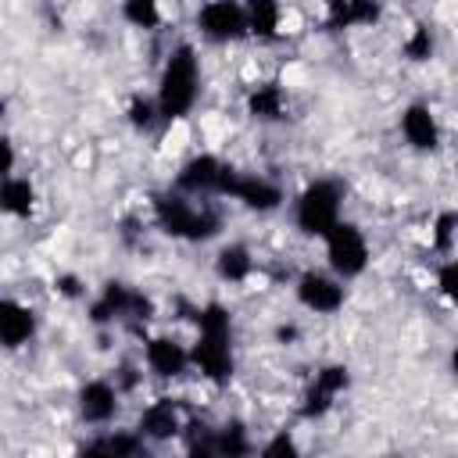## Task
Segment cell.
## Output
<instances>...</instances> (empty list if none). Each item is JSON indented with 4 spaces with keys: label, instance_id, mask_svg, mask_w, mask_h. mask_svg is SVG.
Wrapping results in <instances>:
<instances>
[{
    "label": "cell",
    "instance_id": "44dd1931",
    "mask_svg": "<svg viewBox=\"0 0 458 458\" xmlns=\"http://www.w3.org/2000/svg\"><path fill=\"white\" fill-rule=\"evenodd\" d=\"M254 272V254L247 243H225L215 254V276L222 283H247Z\"/></svg>",
    "mask_w": 458,
    "mask_h": 458
},
{
    "label": "cell",
    "instance_id": "e0dca14e",
    "mask_svg": "<svg viewBox=\"0 0 458 458\" xmlns=\"http://www.w3.org/2000/svg\"><path fill=\"white\" fill-rule=\"evenodd\" d=\"M233 200H240L247 211H276L286 197H283V186L265 179V175H250V172H240L236 186H233Z\"/></svg>",
    "mask_w": 458,
    "mask_h": 458
},
{
    "label": "cell",
    "instance_id": "277c9868",
    "mask_svg": "<svg viewBox=\"0 0 458 458\" xmlns=\"http://www.w3.org/2000/svg\"><path fill=\"white\" fill-rule=\"evenodd\" d=\"M344 218V186L336 179H311L293 197V225L304 236H326Z\"/></svg>",
    "mask_w": 458,
    "mask_h": 458
},
{
    "label": "cell",
    "instance_id": "83f0119b",
    "mask_svg": "<svg viewBox=\"0 0 458 458\" xmlns=\"http://www.w3.org/2000/svg\"><path fill=\"white\" fill-rule=\"evenodd\" d=\"M437 290L447 304L458 308V258H447L440 268H437Z\"/></svg>",
    "mask_w": 458,
    "mask_h": 458
},
{
    "label": "cell",
    "instance_id": "52a82bcc",
    "mask_svg": "<svg viewBox=\"0 0 458 458\" xmlns=\"http://www.w3.org/2000/svg\"><path fill=\"white\" fill-rule=\"evenodd\" d=\"M150 315H154L150 297L140 293V290H132L129 283H118V279L104 283L100 293H97V301L89 304V318L97 326H107V322H132V326H140Z\"/></svg>",
    "mask_w": 458,
    "mask_h": 458
},
{
    "label": "cell",
    "instance_id": "4316f807",
    "mask_svg": "<svg viewBox=\"0 0 458 458\" xmlns=\"http://www.w3.org/2000/svg\"><path fill=\"white\" fill-rule=\"evenodd\" d=\"M454 236H458V211H440L433 218V229H429V247L437 254H451Z\"/></svg>",
    "mask_w": 458,
    "mask_h": 458
},
{
    "label": "cell",
    "instance_id": "ba28073f",
    "mask_svg": "<svg viewBox=\"0 0 458 458\" xmlns=\"http://www.w3.org/2000/svg\"><path fill=\"white\" fill-rule=\"evenodd\" d=\"M197 29L211 43H236V39L250 36L243 0H208V4H200Z\"/></svg>",
    "mask_w": 458,
    "mask_h": 458
},
{
    "label": "cell",
    "instance_id": "cb8c5ba5",
    "mask_svg": "<svg viewBox=\"0 0 458 458\" xmlns=\"http://www.w3.org/2000/svg\"><path fill=\"white\" fill-rule=\"evenodd\" d=\"M125 114H129V125H132L136 132H150L157 122H165V118H161V107H157V97H143V93H136V97L129 100Z\"/></svg>",
    "mask_w": 458,
    "mask_h": 458
},
{
    "label": "cell",
    "instance_id": "30bf717a",
    "mask_svg": "<svg viewBox=\"0 0 458 458\" xmlns=\"http://www.w3.org/2000/svg\"><path fill=\"white\" fill-rule=\"evenodd\" d=\"M347 386H351V369L347 365H340V361L322 365L315 372V379L308 383L304 397H301V419H322Z\"/></svg>",
    "mask_w": 458,
    "mask_h": 458
},
{
    "label": "cell",
    "instance_id": "d6986e66",
    "mask_svg": "<svg viewBox=\"0 0 458 458\" xmlns=\"http://www.w3.org/2000/svg\"><path fill=\"white\" fill-rule=\"evenodd\" d=\"M243 11H247V29L254 39H261V43L279 39V25H283L279 0H243Z\"/></svg>",
    "mask_w": 458,
    "mask_h": 458
},
{
    "label": "cell",
    "instance_id": "3957f363",
    "mask_svg": "<svg viewBox=\"0 0 458 458\" xmlns=\"http://www.w3.org/2000/svg\"><path fill=\"white\" fill-rule=\"evenodd\" d=\"M154 97H157V107H161L165 122H182V118L193 114V107L200 100V57L190 43H179L165 57Z\"/></svg>",
    "mask_w": 458,
    "mask_h": 458
},
{
    "label": "cell",
    "instance_id": "7a4b0ae2",
    "mask_svg": "<svg viewBox=\"0 0 458 458\" xmlns=\"http://www.w3.org/2000/svg\"><path fill=\"white\" fill-rule=\"evenodd\" d=\"M154 222L172 240L204 243V240L218 236L222 211L215 208V197H193V193H182L172 186L154 197Z\"/></svg>",
    "mask_w": 458,
    "mask_h": 458
},
{
    "label": "cell",
    "instance_id": "484cf974",
    "mask_svg": "<svg viewBox=\"0 0 458 458\" xmlns=\"http://www.w3.org/2000/svg\"><path fill=\"white\" fill-rule=\"evenodd\" d=\"M433 29L429 25H411V32L404 36V43H401V54L408 57V61H415V64H422V61H429L433 57Z\"/></svg>",
    "mask_w": 458,
    "mask_h": 458
},
{
    "label": "cell",
    "instance_id": "f1b7e54d",
    "mask_svg": "<svg viewBox=\"0 0 458 458\" xmlns=\"http://www.w3.org/2000/svg\"><path fill=\"white\" fill-rule=\"evenodd\" d=\"M261 454H265V458H293V454H297V440L283 429V433H276V437L261 447Z\"/></svg>",
    "mask_w": 458,
    "mask_h": 458
},
{
    "label": "cell",
    "instance_id": "8fae6325",
    "mask_svg": "<svg viewBox=\"0 0 458 458\" xmlns=\"http://www.w3.org/2000/svg\"><path fill=\"white\" fill-rule=\"evenodd\" d=\"M143 361L157 379H179L193 369V351H190V344H182L168 333H157V336H147Z\"/></svg>",
    "mask_w": 458,
    "mask_h": 458
},
{
    "label": "cell",
    "instance_id": "4dcf8cb0",
    "mask_svg": "<svg viewBox=\"0 0 458 458\" xmlns=\"http://www.w3.org/2000/svg\"><path fill=\"white\" fill-rule=\"evenodd\" d=\"M451 372H454V379H458V344H454V351H451Z\"/></svg>",
    "mask_w": 458,
    "mask_h": 458
},
{
    "label": "cell",
    "instance_id": "7402d4cb",
    "mask_svg": "<svg viewBox=\"0 0 458 458\" xmlns=\"http://www.w3.org/2000/svg\"><path fill=\"white\" fill-rule=\"evenodd\" d=\"M143 451H147V440L140 433H104V437L82 444V454H107V458H132Z\"/></svg>",
    "mask_w": 458,
    "mask_h": 458
},
{
    "label": "cell",
    "instance_id": "ac0fdd59",
    "mask_svg": "<svg viewBox=\"0 0 458 458\" xmlns=\"http://www.w3.org/2000/svg\"><path fill=\"white\" fill-rule=\"evenodd\" d=\"M36 200H39V193H36V182L29 179V175H4V182H0V208H4V215H11V218H32L36 215Z\"/></svg>",
    "mask_w": 458,
    "mask_h": 458
},
{
    "label": "cell",
    "instance_id": "2e32d148",
    "mask_svg": "<svg viewBox=\"0 0 458 458\" xmlns=\"http://www.w3.org/2000/svg\"><path fill=\"white\" fill-rule=\"evenodd\" d=\"M383 18L379 0H326V29L344 32V29H365Z\"/></svg>",
    "mask_w": 458,
    "mask_h": 458
},
{
    "label": "cell",
    "instance_id": "6da1fadb",
    "mask_svg": "<svg viewBox=\"0 0 458 458\" xmlns=\"http://www.w3.org/2000/svg\"><path fill=\"white\" fill-rule=\"evenodd\" d=\"M193 351V369L215 383L225 386L236 372V358H233V315L225 304L208 301L204 308H197V340L190 344Z\"/></svg>",
    "mask_w": 458,
    "mask_h": 458
},
{
    "label": "cell",
    "instance_id": "603a6c76",
    "mask_svg": "<svg viewBox=\"0 0 458 458\" xmlns=\"http://www.w3.org/2000/svg\"><path fill=\"white\" fill-rule=\"evenodd\" d=\"M122 18H125L132 29L154 32V29H161V21H165L161 0H122Z\"/></svg>",
    "mask_w": 458,
    "mask_h": 458
},
{
    "label": "cell",
    "instance_id": "9a60e30c",
    "mask_svg": "<svg viewBox=\"0 0 458 458\" xmlns=\"http://www.w3.org/2000/svg\"><path fill=\"white\" fill-rule=\"evenodd\" d=\"M75 408H79V419L86 426H107L118 415V386L107 379H89L79 386Z\"/></svg>",
    "mask_w": 458,
    "mask_h": 458
},
{
    "label": "cell",
    "instance_id": "5bb4252c",
    "mask_svg": "<svg viewBox=\"0 0 458 458\" xmlns=\"http://www.w3.org/2000/svg\"><path fill=\"white\" fill-rule=\"evenodd\" d=\"M39 329V315L32 304L18 301V297H4L0 301V344L7 351L25 347Z\"/></svg>",
    "mask_w": 458,
    "mask_h": 458
},
{
    "label": "cell",
    "instance_id": "8992f818",
    "mask_svg": "<svg viewBox=\"0 0 458 458\" xmlns=\"http://www.w3.org/2000/svg\"><path fill=\"white\" fill-rule=\"evenodd\" d=\"M322 243H326V265H329V272H336L344 283L347 279H358L369 268V240H365L361 225L340 218L322 236Z\"/></svg>",
    "mask_w": 458,
    "mask_h": 458
},
{
    "label": "cell",
    "instance_id": "4fadbf2b",
    "mask_svg": "<svg viewBox=\"0 0 458 458\" xmlns=\"http://www.w3.org/2000/svg\"><path fill=\"white\" fill-rule=\"evenodd\" d=\"M401 136H404V143H408L411 150H419V154L440 150V140H444L433 107L422 104V100H415V104H408V107L401 111Z\"/></svg>",
    "mask_w": 458,
    "mask_h": 458
},
{
    "label": "cell",
    "instance_id": "ffe728a7",
    "mask_svg": "<svg viewBox=\"0 0 458 458\" xmlns=\"http://www.w3.org/2000/svg\"><path fill=\"white\" fill-rule=\"evenodd\" d=\"M247 114L254 122H279L286 114V97L279 82H258L247 93Z\"/></svg>",
    "mask_w": 458,
    "mask_h": 458
},
{
    "label": "cell",
    "instance_id": "9c48e42d",
    "mask_svg": "<svg viewBox=\"0 0 458 458\" xmlns=\"http://www.w3.org/2000/svg\"><path fill=\"white\" fill-rule=\"evenodd\" d=\"M297 304L315 311V315H333L344 308L347 301V290H344V279L336 272H318V268H308L297 276Z\"/></svg>",
    "mask_w": 458,
    "mask_h": 458
},
{
    "label": "cell",
    "instance_id": "d4e9b609",
    "mask_svg": "<svg viewBox=\"0 0 458 458\" xmlns=\"http://www.w3.org/2000/svg\"><path fill=\"white\" fill-rule=\"evenodd\" d=\"M215 444H218V454L225 458H240V454H250V440H247V429L243 422H225L215 429Z\"/></svg>",
    "mask_w": 458,
    "mask_h": 458
},
{
    "label": "cell",
    "instance_id": "7c38bea8",
    "mask_svg": "<svg viewBox=\"0 0 458 458\" xmlns=\"http://www.w3.org/2000/svg\"><path fill=\"white\" fill-rule=\"evenodd\" d=\"M190 426L182 404L175 397H157L150 401L143 411H140V422H136V433L150 444H165V440H175L182 437V429Z\"/></svg>",
    "mask_w": 458,
    "mask_h": 458
},
{
    "label": "cell",
    "instance_id": "5b68a950",
    "mask_svg": "<svg viewBox=\"0 0 458 458\" xmlns=\"http://www.w3.org/2000/svg\"><path fill=\"white\" fill-rule=\"evenodd\" d=\"M236 179H240V168L222 161L218 154H193L179 168L175 190L193 193V197H233Z\"/></svg>",
    "mask_w": 458,
    "mask_h": 458
},
{
    "label": "cell",
    "instance_id": "f546056e",
    "mask_svg": "<svg viewBox=\"0 0 458 458\" xmlns=\"http://www.w3.org/2000/svg\"><path fill=\"white\" fill-rule=\"evenodd\" d=\"M54 286H57V290H61L64 297H79V293H82V290H79V279H75V276H57V283H54Z\"/></svg>",
    "mask_w": 458,
    "mask_h": 458
}]
</instances>
